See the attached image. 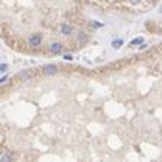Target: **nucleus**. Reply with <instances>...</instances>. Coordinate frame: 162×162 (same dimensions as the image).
<instances>
[{
  "label": "nucleus",
  "mask_w": 162,
  "mask_h": 162,
  "mask_svg": "<svg viewBox=\"0 0 162 162\" xmlns=\"http://www.w3.org/2000/svg\"><path fill=\"white\" fill-rule=\"evenodd\" d=\"M155 3L156 0H1V41L28 56H67L93 44L111 18H138Z\"/></svg>",
  "instance_id": "obj_1"
}]
</instances>
